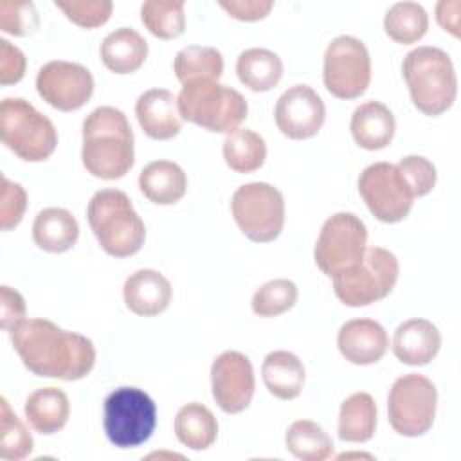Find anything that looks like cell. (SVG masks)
<instances>
[{"label": "cell", "instance_id": "cell-1", "mask_svg": "<svg viewBox=\"0 0 461 461\" xmlns=\"http://www.w3.org/2000/svg\"><path fill=\"white\" fill-rule=\"evenodd\" d=\"M9 339L23 366L36 376L74 382L90 375L95 366L94 342L49 319L25 317L9 331Z\"/></svg>", "mask_w": 461, "mask_h": 461}, {"label": "cell", "instance_id": "cell-2", "mask_svg": "<svg viewBox=\"0 0 461 461\" xmlns=\"http://www.w3.org/2000/svg\"><path fill=\"white\" fill-rule=\"evenodd\" d=\"M133 131L122 110L97 106L83 121L81 162L101 180L124 176L135 162Z\"/></svg>", "mask_w": 461, "mask_h": 461}, {"label": "cell", "instance_id": "cell-3", "mask_svg": "<svg viewBox=\"0 0 461 461\" xmlns=\"http://www.w3.org/2000/svg\"><path fill=\"white\" fill-rule=\"evenodd\" d=\"M412 104L425 115L436 117L447 112L457 95V76L450 56L430 45L409 50L402 63Z\"/></svg>", "mask_w": 461, "mask_h": 461}, {"label": "cell", "instance_id": "cell-4", "mask_svg": "<svg viewBox=\"0 0 461 461\" xmlns=\"http://www.w3.org/2000/svg\"><path fill=\"white\" fill-rule=\"evenodd\" d=\"M86 218L97 243L106 254L130 258L142 249L146 225L124 191H97L88 202Z\"/></svg>", "mask_w": 461, "mask_h": 461}, {"label": "cell", "instance_id": "cell-5", "mask_svg": "<svg viewBox=\"0 0 461 461\" xmlns=\"http://www.w3.org/2000/svg\"><path fill=\"white\" fill-rule=\"evenodd\" d=\"M184 121L214 133H230L247 119V99L234 88L212 79L182 85L176 95Z\"/></svg>", "mask_w": 461, "mask_h": 461}, {"label": "cell", "instance_id": "cell-6", "mask_svg": "<svg viewBox=\"0 0 461 461\" xmlns=\"http://www.w3.org/2000/svg\"><path fill=\"white\" fill-rule=\"evenodd\" d=\"M0 137L25 162L47 160L58 146L54 122L23 97H5L0 103Z\"/></svg>", "mask_w": 461, "mask_h": 461}, {"label": "cell", "instance_id": "cell-7", "mask_svg": "<svg viewBox=\"0 0 461 461\" xmlns=\"http://www.w3.org/2000/svg\"><path fill=\"white\" fill-rule=\"evenodd\" d=\"M103 427L113 447H140L151 438L157 427V405L153 398L139 387H117L104 398Z\"/></svg>", "mask_w": 461, "mask_h": 461}, {"label": "cell", "instance_id": "cell-8", "mask_svg": "<svg viewBox=\"0 0 461 461\" xmlns=\"http://www.w3.org/2000/svg\"><path fill=\"white\" fill-rule=\"evenodd\" d=\"M400 276L398 258L384 247H367L360 263L335 276L333 290L337 299L351 308L369 306L385 299Z\"/></svg>", "mask_w": 461, "mask_h": 461}, {"label": "cell", "instance_id": "cell-9", "mask_svg": "<svg viewBox=\"0 0 461 461\" xmlns=\"http://www.w3.org/2000/svg\"><path fill=\"white\" fill-rule=\"evenodd\" d=\"M438 389L430 378L420 373L398 376L387 396L389 423L394 432L405 438H418L429 432L436 420Z\"/></svg>", "mask_w": 461, "mask_h": 461}, {"label": "cell", "instance_id": "cell-10", "mask_svg": "<svg viewBox=\"0 0 461 461\" xmlns=\"http://www.w3.org/2000/svg\"><path fill=\"white\" fill-rule=\"evenodd\" d=\"M230 211L240 230L256 243L274 241L285 227L283 193L268 182L240 185L232 194Z\"/></svg>", "mask_w": 461, "mask_h": 461}, {"label": "cell", "instance_id": "cell-11", "mask_svg": "<svg viewBox=\"0 0 461 461\" xmlns=\"http://www.w3.org/2000/svg\"><path fill=\"white\" fill-rule=\"evenodd\" d=\"M367 227L353 212H335L321 227L315 241L313 259L319 270L333 279L353 268L367 249Z\"/></svg>", "mask_w": 461, "mask_h": 461}, {"label": "cell", "instance_id": "cell-12", "mask_svg": "<svg viewBox=\"0 0 461 461\" xmlns=\"http://www.w3.org/2000/svg\"><path fill=\"white\" fill-rule=\"evenodd\" d=\"M322 81L339 99L360 97L371 83V56L366 43L351 34L333 38L324 50Z\"/></svg>", "mask_w": 461, "mask_h": 461}, {"label": "cell", "instance_id": "cell-13", "mask_svg": "<svg viewBox=\"0 0 461 461\" xmlns=\"http://www.w3.org/2000/svg\"><path fill=\"white\" fill-rule=\"evenodd\" d=\"M358 193L369 212L384 223L405 220L416 200L396 164L389 162L369 164L358 176Z\"/></svg>", "mask_w": 461, "mask_h": 461}, {"label": "cell", "instance_id": "cell-14", "mask_svg": "<svg viewBox=\"0 0 461 461\" xmlns=\"http://www.w3.org/2000/svg\"><path fill=\"white\" fill-rule=\"evenodd\" d=\"M94 86V76L85 65L65 59L45 63L36 76V90L40 97L61 112L83 108L90 101Z\"/></svg>", "mask_w": 461, "mask_h": 461}, {"label": "cell", "instance_id": "cell-15", "mask_svg": "<svg viewBox=\"0 0 461 461\" xmlns=\"http://www.w3.org/2000/svg\"><path fill=\"white\" fill-rule=\"evenodd\" d=\"M211 389L216 405L227 414L243 412L254 396L252 362L240 351H223L211 364Z\"/></svg>", "mask_w": 461, "mask_h": 461}, {"label": "cell", "instance_id": "cell-16", "mask_svg": "<svg viewBox=\"0 0 461 461\" xmlns=\"http://www.w3.org/2000/svg\"><path fill=\"white\" fill-rule=\"evenodd\" d=\"M277 130L294 140H304L319 133L326 119L322 97L310 85H294L285 90L274 108Z\"/></svg>", "mask_w": 461, "mask_h": 461}, {"label": "cell", "instance_id": "cell-17", "mask_svg": "<svg viewBox=\"0 0 461 461\" xmlns=\"http://www.w3.org/2000/svg\"><path fill=\"white\" fill-rule=\"evenodd\" d=\"M340 355L355 366H371L384 358L389 348L385 328L373 319H351L337 335Z\"/></svg>", "mask_w": 461, "mask_h": 461}, {"label": "cell", "instance_id": "cell-18", "mask_svg": "<svg viewBox=\"0 0 461 461\" xmlns=\"http://www.w3.org/2000/svg\"><path fill=\"white\" fill-rule=\"evenodd\" d=\"M135 115L142 131L153 140H169L182 130L178 101L167 88H149L137 97Z\"/></svg>", "mask_w": 461, "mask_h": 461}, {"label": "cell", "instance_id": "cell-19", "mask_svg": "<svg viewBox=\"0 0 461 461\" xmlns=\"http://www.w3.org/2000/svg\"><path fill=\"white\" fill-rule=\"evenodd\" d=\"M124 304L139 317H155L162 313L173 297L169 279L153 268H140L130 274L122 286Z\"/></svg>", "mask_w": 461, "mask_h": 461}, {"label": "cell", "instance_id": "cell-20", "mask_svg": "<svg viewBox=\"0 0 461 461\" xmlns=\"http://www.w3.org/2000/svg\"><path fill=\"white\" fill-rule=\"evenodd\" d=\"M393 353L407 366H427L441 348L438 326L427 319L412 317L398 324L393 335Z\"/></svg>", "mask_w": 461, "mask_h": 461}, {"label": "cell", "instance_id": "cell-21", "mask_svg": "<svg viewBox=\"0 0 461 461\" xmlns=\"http://www.w3.org/2000/svg\"><path fill=\"white\" fill-rule=\"evenodd\" d=\"M349 130L360 148L376 151L391 144L396 131V121L389 106L371 99L355 108Z\"/></svg>", "mask_w": 461, "mask_h": 461}, {"label": "cell", "instance_id": "cell-22", "mask_svg": "<svg viewBox=\"0 0 461 461\" xmlns=\"http://www.w3.org/2000/svg\"><path fill=\"white\" fill-rule=\"evenodd\" d=\"M139 189L155 205H173L185 196L187 176L173 160H153L139 173Z\"/></svg>", "mask_w": 461, "mask_h": 461}, {"label": "cell", "instance_id": "cell-23", "mask_svg": "<svg viewBox=\"0 0 461 461\" xmlns=\"http://www.w3.org/2000/svg\"><path fill=\"white\" fill-rule=\"evenodd\" d=\"M104 67L113 74H131L148 58V41L131 27H119L104 36L99 49Z\"/></svg>", "mask_w": 461, "mask_h": 461}, {"label": "cell", "instance_id": "cell-24", "mask_svg": "<svg viewBox=\"0 0 461 461\" xmlns=\"http://www.w3.org/2000/svg\"><path fill=\"white\" fill-rule=\"evenodd\" d=\"M261 378L272 396L279 400H294L303 393L306 369L295 353L277 349L265 357Z\"/></svg>", "mask_w": 461, "mask_h": 461}, {"label": "cell", "instance_id": "cell-25", "mask_svg": "<svg viewBox=\"0 0 461 461\" xmlns=\"http://www.w3.org/2000/svg\"><path fill=\"white\" fill-rule=\"evenodd\" d=\"M77 238L79 223L68 209L47 207L32 221V240L45 252H67L76 245Z\"/></svg>", "mask_w": 461, "mask_h": 461}, {"label": "cell", "instance_id": "cell-26", "mask_svg": "<svg viewBox=\"0 0 461 461\" xmlns=\"http://www.w3.org/2000/svg\"><path fill=\"white\" fill-rule=\"evenodd\" d=\"M23 412L36 432L50 436L67 425L70 418V402L58 387H40L25 400Z\"/></svg>", "mask_w": 461, "mask_h": 461}, {"label": "cell", "instance_id": "cell-27", "mask_svg": "<svg viewBox=\"0 0 461 461\" xmlns=\"http://www.w3.org/2000/svg\"><path fill=\"white\" fill-rule=\"evenodd\" d=\"M173 429L176 439L194 452L211 448L218 438L216 416L209 407L198 402H189L178 409Z\"/></svg>", "mask_w": 461, "mask_h": 461}, {"label": "cell", "instance_id": "cell-28", "mask_svg": "<svg viewBox=\"0 0 461 461\" xmlns=\"http://www.w3.org/2000/svg\"><path fill=\"white\" fill-rule=\"evenodd\" d=\"M376 430V403L369 393L349 394L339 411V439L348 443H366Z\"/></svg>", "mask_w": 461, "mask_h": 461}, {"label": "cell", "instance_id": "cell-29", "mask_svg": "<svg viewBox=\"0 0 461 461\" xmlns=\"http://www.w3.org/2000/svg\"><path fill=\"white\" fill-rule=\"evenodd\" d=\"M236 74L252 92H268L283 77V61L274 50L252 47L238 56Z\"/></svg>", "mask_w": 461, "mask_h": 461}, {"label": "cell", "instance_id": "cell-30", "mask_svg": "<svg viewBox=\"0 0 461 461\" xmlns=\"http://www.w3.org/2000/svg\"><path fill=\"white\" fill-rule=\"evenodd\" d=\"M223 160L236 173L258 171L267 158L265 139L249 128H236L225 135Z\"/></svg>", "mask_w": 461, "mask_h": 461}, {"label": "cell", "instance_id": "cell-31", "mask_svg": "<svg viewBox=\"0 0 461 461\" xmlns=\"http://www.w3.org/2000/svg\"><path fill=\"white\" fill-rule=\"evenodd\" d=\"M173 72L182 85L200 79L218 81L223 74V56L209 45H187L176 52Z\"/></svg>", "mask_w": 461, "mask_h": 461}, {"label": "cell", "instance_id": "cell-32", "mask_svg": "<svg viewBox=\"0 0 461 461\" xmlns=\"http://www.w3.org/2000/svg\"><path fill=\"white\" fill-rule=\"evenodd\" d=\"M285 445L301 461H324L333 454V439L312 420H295L286 429Z\"/></svg>", "mask_w": 461, "mask_h": 461}, {"label": "cell", "instance_id": "cell-33", "mask_svg": "<svg viewBox=\"0 0 461 461\" xmlns=\"http://www.w3.org/2000/svg\"><path fill=\"white\" fill-rule=\"evenodd\" d=\"M429 29V14L418 2H396L384 16L385 34L402 45L416 43Z\"/></svg>", "mask_w": 461, "mask_h": 461}, {"label": "cell", "instance_id": "cell-34", "mask_svg": "<svg viewBox=\"0 0 461 461\" xmlns=\"http://www.w3.org/2000/svg\"><path fill=\"white\" fill-rule=\"evenodd\" d=\"M184 0H148L140 5L144 27L160 40H175L185 31Z\"/></svg>", "mask_w": 461, "mask_h": 461}, {"label": "cell", "instance_id": "cell-35", "mask_svg": "<svg viewBox=\"0 0 461 461\" xmlns=\"http://www.w3.org/2000/svg\"><path fill=\"white\" fill-rule=\"evenodd\" d=\"M34 448L32 436L25 423L13 412L9 402L0 398V457L5 461H22Z\"/></svg>", "mask_w": 461, "mask_h": 461}, {"label": "cell", "instance_id": "cell-36", "mask_svg": "<svg viewBox=\"0 0 461 461\" xmlns=\"http://www.w3.org/2000/svg\"><path fill=\"white\" fill-rule=\"evenodd\" d=\"M299 290L297 285L290 279H272L261 285L250 301L252 312L259 317H277L297 303Z\"/></svg>", "mask_w": 461, "mask_h": 461}, {"label": "cell", "instance_id": "cell-37", "mask_svg": "<svg viewBox=\"0 0 461 461\" xmlns=\"http://www.w3.org/2000/svg\"><path fill=\"white\" fill-rule=\"evenodd\" d=\"M40 27V16L31 0H0V29L11 36H29Z\"/></svg>", "mask_w": 461, "mask_h": 461}, {"label": "cell", "instance_id": "cell-38", "mask_svg": "<svg viewBox=\"0 0 461 461\" xmlns=\"http://www.w3.org/2000/svg\"><path fill=\"white\" fill-rule=\"evenodd\" d=\"M54 5L76 25L94 29L104 25L113 11L112 0H56Z\"/></svg>", "mask_w": 461, "mask_h": 461}, {"label": "cell", "instance_id": "cell-39", "mask_svg": "<svg viewBox=\"0 0 461 461\" xmlns=\"http://www.w3.org/2000/svg\"><path fill=\"white\" fill-rule=\"evenodd\" d=\"M414 198L427 196L438 180L436 166L421 155H407L396 164Z\"/></svg>", "mask_w": 461, "mask_h": 461}, {"label": "cell", "instance_id": "cell-40", "mask_svg": "<svg viewBox=\"0 0 461 461\" xmlns=\"http://www.w3.org/2000/svg\"><path fill=\"white\" fill-rule=\"evenodd\" d=\"M27 209V193L25 189L11 182L5 175H2V189H0V227L2 230H11L20 225Z\"/></svg>", "mask_w": 461, "mask_h": 461}, {"label": "cell", "instance_id": "cell-41", "mask_svg": "<svg viewBox=\"0 0 461 461\" xmlns=\"http://www.w3.org/2000/svg\"><path fill=\"white\" fill-rule=\"evenodd\" d=\"M27 68L25 54L7 41L5 38L0 40V85H16L23 79Z\"/></svg>", "mask_w": 461, "mask_h": 461}, {"label": "cell", "instance_id": "cell-42", "mask_svg": "<svg viewBox=\"0 0 461 461\" xmlns=\"http://www.w3.org/2000/svg\"><path fill=\"white\" fill-rule=\"evenodd\" d=\"M27 308H25V299L23 295L7 286L2 285L0 286V321H2V330H5L7 333L20 322L25 319Z\"/></svg>", "mask_w": 461, "mask_h": 461}, {"label": "cell", "instance_id": "cell-43", "mask_svg": "<svg viewBox=\"0 0 461 461\" xmlns=\"http://www.w3.org/2000/svg\"><path fill=\"white\" fill-rule=\"evenodd\" d=\"M221 9H225L232 18L240 22H258L270 14L274 9L272 0H220Z\"/></svg>", "mask_w": 461, "mask_h": 461}, {"label": "cell", "instance_id": "cell-44", "mask_svg": "<svg viewBox=\"0 0 461 461\" xmlns=\"http://www.w3.org/2000/svg\"><path fill=\"white\" fill-rule=\"evenodd\" d=\"M459 11H461V0H441L436 5L438 23L456 38H459V25H461Z\"/></svg>", "mask_w": 461, "mask_h": 461}, {"label": "cell", "instance_id": "cell-45", "mask_svg": "<svg viewBox=\"0 0 461 461\" xmlns=\"http://www.w3.org/2000/svg\"><path fill=\"white\" fill-rule=\"evenodd\" d=\"M153 457H176V459H184V456H180V454H175V452H153V454H149L148 456V459H153Z\"/></svg>", "mask_w": 461, "mask_h": 461}, {"label": "cell", "instance_id": "cell-46", "mask_svg": "<svg viewBox=\"0 0 461 461\" xmlns=\"http://www.w3.org/2000/svg\"><path fill=\"white\" fill-rule=\"evenodd\" d=\"M349 457H367V459H373L371 454H364V452H346V454H340L339 459H349Z\"/></svg>", "mask_w": 461, "mask_h": 461}]
</instances>
